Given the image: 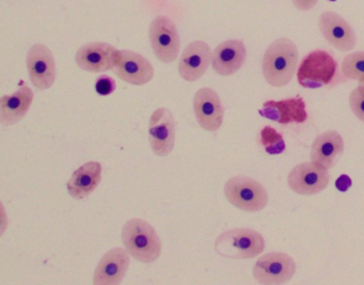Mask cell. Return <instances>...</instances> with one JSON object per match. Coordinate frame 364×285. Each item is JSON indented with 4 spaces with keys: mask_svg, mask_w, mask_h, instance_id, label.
<instances>
[{
    "mask_svg": "<svg viewBox=\"0 0 364 285\" xmlns=\"http://www.w3.org/2000/svg\"><path fill=\"white\" fill-rule=\"evenodd\" d=\"M298 63L299 52L291 40L281 38L272 42L262 61V72L266 82L274 88L287 86L295 76Z\"/></svg>",
    "mask_w": 364,
    "mask_h": 285,
    "instance_id": "6da1fadb",
    "label": "cell"
},
{
    "mask_svg": "<svg viewBox=\"0 0 364 285\" xmlns=\"http://www.w3.org/2000/svg\"><path fill=\"white\" fill-rule=\"evenodd\" d=\"M117 77L134 86H144L154 78L150 61L133 50H120V58L114 69Z\"/></svg>",
    "mask_w": 364,
    "mask_h": 285,
    "instance_id": "5bb4252c",
    "label": "cell"
},
{
    "mask_svg": "<svg viewBox=\"0 0 364 285\" xmlns=\"http://www.w3.org/2000/svg\"><path fill=\"white\" fill-rule=\"evenodd\" d=\"M364 85V84H363Z\"/></svg>",
    "mask_w": 364,
    "mask_h": 285,
    "instance_id": "4316f807",
    "label": "cell"
},
{
    "mask_svg": "<svg viewBox=\"0 0 364 285\" xmlns=\"http://www.w3.org/2000/svg\"><path fill=\"white\" fill-rule=\"evenodd\" d=\"M120 58V50L104 42L85 44L75 55V61L82 71L103 73L114 70Z\"/></svg>",
    "mask_w": 364,
    "mask_h": 285,
    "instance_id": "8fae6325",
    "label": "cell"
},
{
    "mask_svg": "<svg viewBox=\"0 0 364 285\" xmlns=\"http://www.w3.org/2000/svg\"><path fill=\"white\" fill-rule=\"evenodd\" d=\"M193 112L196 120L206 131L220 129L225 119V108L218 93L210 88H201L193 97Z\"/></svg>",
    "mask_w": 364,
    "mask_h": 285,
    "instance_id": "4fadbf2b",
    "label": "cell"
},
{
    "mask_svg": "<svg viewBox=\"0 0 364 285\" xmlns=\"http://www.w3.org/2000/svg\"><path fill=\"white\" fill-rule=\"evenodd\" d=\"M261 142L269 154H280L285 150L282 135L277 133L276 129L270 127H264L261 131Z\"/></svg>",
    "mask_w": 364,
    "mask_h": 285,
    "instance_id": "603a6c76",
    "label": "cell"
},
{
    "mask_svg": "<svg viewBox=\"0 0 364 285\" xmlns=\"http://www.w3.org/2000/svg\"><path fill=\"white\" fill-rule=\"evenodd\" d=\"M295 261L284 252L262 255L252 269L255 281L261 284H284L295 276Z\"/></svg>",
    "mask_w": 364,
    "mask_h": 285,
    "instance_id": "ba28073f",
    "label": "cell"
},
{
    "mask_svg": "<svg viewBox=\"0 0 364 285\" xmlns=\"http://www.w3.org/2000/svg\"><path fill=\"white\" fill-rule=\"evenodd\" d=\"M26 67L31 84L38 90L52 88L57 77L56 63L52 50L43 44H35L27 53Z\"/></svg>",
    "mask_w": 364,
    "mask_h": 285,
    "instance_id": "30bf717a",
    "label": "cell"
},
{
    "mask_svg": "<svg viewBox=\"0 0 364 285\" xmlns=\"http://www.w3.org/2000/svg\"><path fill=\"white\" fill-rule=\"evenodd\" d=\"M259 112L264 118L282 125L304 123L308 119L306 102L301 97L265 102Z\"/></svg>",
    "mask_w": 364,
    "mask_h": 285,
    "instance_id": "ac0fdd59",
    "label": "cell"
},
{
    "mask_svg": "<svg viewBox=\"0 0 364 285\" xmlns=\"http://www.w3.org/2000/svg\"><path fill=\"white\" fill-rule=\"evenodd\" d=\"M103 167L99 161H88L74 171L68 182V191L75 200H82L90 195L102 182Z\"/></svg>",
    "mask_w": 364,
    "mask_h": 285,
    "instance_id": "44dd1931",
    "label": "cell"
},
{
    "mask_svg": "<svg viewBox=\"0 0 364 285\" xmlns=\"http://www.w3.org/2000/svg\"><path fill=\"white\" fill-rule=\"evenodd\" d=\"M214 248L227 259H251L265 250V240L255 230L238 227L221 233L215 240Z\"/></svg>",
    "mask_w": 364,
    "mask_h": 285,
    "instance_id": "3957f363",
    "label": "cell"
},
{
    "mask_svg": "<svg viewBox=\"0 0 364 285\" xmlns=\"http://www.w3.org/2000/svg\"><path fill=\"white\" fill-rule=\"evenodd\" d=\"M213 53L203 41L189 44L178 63V74L186 82H193L203 77L212 63Z\"/></svg>",
    "mask_w": 364,
    "mask_h": 285,
    "instance_id": "9a60e30c",
    "label": "cell"
},
{
    "mask_svg": "<svg viewBox=\"0 0 364 285\" xmlns=\"http://www.w3.org/2000/svg\"><path fill=\"white\" fill-rule=\"evenodd\" d=\"M149 37L153 53L161 63H172L176 60L181 41L173 21L168 16H157L151 23Z\"/></svg>",
    "mask_w": 364,
    "mask_h": 285,
    "instance_id": "8992f818",
    "label": "cell"
},
{
    "mask_svg": "<svg viewBox=\"0 0 364 285\" xmlns=\"http://www.w3.org/2000/svg\"><path fill=\"white\" fill-rule=\"evenodd\" d=\"M341 70L347 80L364 84V52H355L347 55L343 59Z\"/></svg>",
    "mask_w": 364,
    "mask_h": 285,
    "instance_id": "7402d4cb",
    "label": "cell"
},
{
    "mask_svg": "<svg viewBox=\"0 0 364 285\" xmlns=\"http://www.w3.org/2000/svg\"><path fill=\"white\" fill-rule=\"evenodd\" d=\"M225 195L232 205L244 212H259L268 203L267 190L248 176L230 178L225 185Z\"/></svg>",
    "mask_w": 364,
    "mask_h": 285,
    "instance_id": "5b68a950",
    "label": "cell"
},
{
    "mask_svg": "<svg viewBox=\"0 0 364 285\" xmlns=\"http://www.w3.org/2000/svg\"><path fill=\"white\" fill-rule=\"evenodd\" d=\"M247 48L240 40H228L213 52L212 67L218 75L231 76L246 63Z\"/></svg>",
    "mask_w": 364,
    "mask_h": 285,
    "instance_id": "e0dca14e",
    "label": "cell"
},
{
    "mask_svg": "<svg viewBox=\"0 0 364 285\" xmlns=\"http://www.w3.org/2000/svg\"><path fill=\"white\" fill-rule=\"evenodd\" d=\"M149 141L156 156L171 154L176 146V121L173 114L165 107L157 108L149 121Z\"/></svg>",
    "mask_w": 364,
    "mask_h": 285,
    "instance_id": "9c48e42d",
    "label": "cell"
},
{
    "mask_svg": "<svg viewBox=\"0 0 364 285\" xmlns=\"http://www.w3.org/2000/svg\"><path fill=\"white\" fill-rule=\"evenodd\" d=\"M318 27L326 41L340 52H350L357 45L353 27L336 12H323L318 18Z\"/></svg>",
    "mask_w": 364,
    "mask_h": 285,
    "instance_id": "7c38bea8",
    "label": "cell"
},
{
    "mask_svg": "<svg viewBox=\"0 0 364 285\" xmlns=\"http://www.w3.org/2000/svg\"><path fill=\"white\" fill-rule=\"evenodd\" d=\"M33 91L23 85L14 95H3L0 99V122L11 127L26 117L33 103Z\"/></svg>",
    "mask_w": 364,
    "mask_h": 285,
    "instance_id": "ffe728a7",
    "label": "cell"
},
{
    "mask_svg": "<svg viewBox=\"0 0 364 285\" xmlns=\"http://www.w3.org/2000/svg\"><path fill=\"white\" fill-rule=\"evenodd\" d=\"M349 106L355 118L364 123V85L360 84L349 95Z\"/></svg>",
    "mask_w": 364,
    "mask_h": 285,
    "instance_id": "cb8c5ba5",
    "label": "cell"
},
{
    "mask_svg": "<svg viewBox=\"0 0 364 285\" xmlns=\"http://www.w3.org/2000/svg\"><path fill=\"white\" fill-rule=\"evenodd\" d=\"M127 249L114 248L108 250L97 264L93 276V284L118 285L122 283L131 259Z\"/></svg>",
    "mask_w": 364,
    "mask_h": 285,
    "instance_id": "2e32d148",
    "label": "cell"
},
{
    "mask_svg": "<svg viewBox=\"0 0 364 285\" xmlns=\"http://www.w3.org/2000/svg\"><path fill=\"white\" fill-rule=\"evenodd\" d=\"M338 63L330 53L316 50L309 53L297 70V80L306 89L327 86L336 77Z\"/></svg>",
    "mask_w": 364,
    "mask_h": 285,
    "instance_id": "277c9868",
    "label": "cell"
},
{
    "mask_svg": "<svg viewBox=\"0 0 364 285\" xmlns=\"http://www.w3.org/2000/svg\"><path fill=\"white\" fill-rule=\"evenodd\" d=\"M116 88V82L108 75L100 76L97 78V84H95V90L102 97H107V95H112L114 92Z\"/></svg>",
    "mask_w": 364,
    "mask_h": 285,
    "instance_id": "d4e9b609",
    "label": "cell"
},
{
    "mask_svg": "<svg viewBox=\"0 0 364 285\" xmlns=\"http://www.w3.org/2000/svg\"><path fill=\"white\" fill-rule=\"evenodd\" d=\"M345 142L336 131H326L319 134L311 146V161L319 163L328 170L334 167L343 153Z\"/></svg>",
    "mask_w": 364,
    "mask_h": 285,
    "instance_id": "d6986e66",
    "label": "cell"
},
{
    "mask_svg": "<svg viewBox=\"0 0 364 285\" xmlns=\"http://www.w3.org/2000/svg\"><path fill=\"white\" fill-rule=\"evenodd\" d=\"M122 242L131 257L141 263H154L161 257V238L144 219L133 218L123 225Z\"/></svg>",
    "mask_w": 364,
    "mask_h": 285,
    "instance_id": "7a4b0ae2",
    "label": "cell"
},
{
    "mask_svg": "<svg viewBox=\"0 0 364 285\" xmlns=\"http://www.w3.org/2000/svg\"><path fill=\"white\" fill-rule=\"evenodd\" d=\"M318 1L319 0H291V4L298 11L306 12L313 9Z\"/></svg>",
    "mask_w": 364,
    "mask_h": 285,
    "instance_id": "484cf974",
    "label": "cell"
},
{
    "mask_svg": "<svg viewBox=\"0 0 364 285\" xmlns=\"http://www.w3.org/2000/svg\"><path fill=\"white\" fill-rule=\"evenodd\" d=\"M329 182L327 168L312 161L295 166L287 176L289 189L301 195H317L327 188Z\"/></svg>",
    "mask_w": 364,
    "mask_h": 285,
    "instance_id": "52a82bcc",
    "label": "cell"
}]
</instances>
